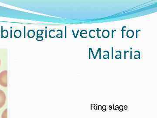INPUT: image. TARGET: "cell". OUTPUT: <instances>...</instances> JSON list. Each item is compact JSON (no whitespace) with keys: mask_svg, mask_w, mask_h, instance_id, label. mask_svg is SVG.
<instances>
[{"mask_svg":"<svg viewBox=\"0 0 157 118\" xmlns=\"http://www.w3.org/2000/svg\"><path fill=\"white\" fill-rule=\"evenodd\" d=\"M0 85L5 87H7V71H4L0 73Z\"/></svg>","mask_w":157,"mask_h":118,"instance_id":"1","label":"cell"},{"mask_svg":"<svg viewBox=\"0 0 157 118\" xmlns=\"http://www.w3.org/2000/svg\"><path fill=\"white\" fill-rule=\"evenodd\" d=\"M6 101V96L5 93L0 90V108L5 105Z\"/></svg>","mask_w":157,"mask_h":118,"instance_id":"2","label":"cell"},{"mask_svg":"<svg viewBox=\"0 0 157 118\" xmlns=\"http://www.w3.org/2000/svg\"><path fill=\"white\" fill-rule=\"evenodd\" d=\"M7 109L6 110L5 112L3 113L2 118H7Z\"/></svg>","mask_w":157,"mask_h":118,"instance_id":"3","label":"cell"},{"mask_svg":"<svg viewBox=\"0 0 157 118\" xmlns=\"http://www.w3.org/2000/svg\"><path fill=\"white\" fill-rule=\"evenodd\" d=\"M112 59H113V48H112Z\"/></svg>","mask_w":157,"mask_h":118,"instance_id":"4","label":"cell"}]
</instances>
